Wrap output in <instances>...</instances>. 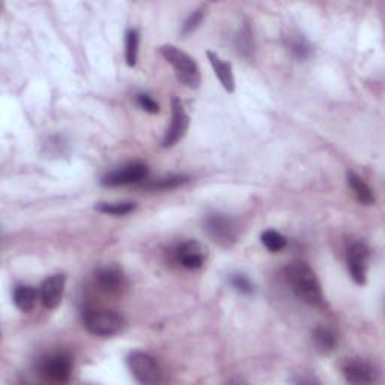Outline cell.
<instances>
[{"label": "cell", "mask_w": 385, "mask_h": 385, "mask_svg": "<svg viewBox=\"0 0 385 385\" xmlns=\"http://www.w3.org/2000/svg\"><path fill=\"white\" fill-rule=\"evenodd\" d=\"M285 276L296 298L312 307H322L325 298H323L321 282L316 273L305 262H292L286 267Z\"/></svg>", "instance_id": "obj_1"}, {"label": "cell", "mask_w": 385, "mask_h": 385, "mask_svg": "<svg viewBox=\"0 0 385 385\" xmlns=\"http://www.w3.org/2000/svg\"><path fill=\"white\" fill-rule=\"evenodd\" d=\"M160 53L168 60V64L173 66L174 74H177L181 84L188 87V89H197L200 83H202V77H200V69L195 59L178 47L170 46V44L161 46Z\"/></svg>", "instance_id": "obj_2"}, {"label": "cell", "mask_w": 385, "mask_h": 385, "mask_svg": "<svg viewBox=\"0 0 385 385\" xmlns=\"http://www.w3.org/2000/svg\"><path fill=\"white\" fill-rule=\"evenodd\" d=\"M83 325L93 336L111 337L122 331L125 321L118 312L107 309H89L83 314Z\"/></svg>", "instance_id": "obj_3"}, {"label": "cell", "mask_w": 385, "mask_h": 385, "mask_svg": "<svg viewBox=\"0 0 385 385\" xmlns=\"http://www.w3.org/2000/svg\"><path fill=\"white\" fill-rule=\"evenodd\" d=\"M205 233L218 246L232 247L238 240V226L231 217L223 214L209 215L204 223Z\"/></svg>", "instance_id": "obj_4"}, {"label": "cell", "mask_w": 385, "mask_h": 385, "mask_svg": "<svg viewBox=\"0 0 385 385\" xmlns=\"http://www.w3.org/2000/svg\"><path fill=\"white\" fill-rule=\"evenodd\" d=\"M129 372L140 384H156L161 381V367L155 358L146 352H131L127 358Z\"/></svg>", "instance_id": "obj_5"}, {"label": "cell", "mask_w": 385, "mask_h": 385, "mask_svg": "<svg viewBox=\"0 0 385 385\" xmlns=\"http://www.w3.org/2000/svg\"><path fill=\"white\" fill-rule=\"evenodd\" d=\"M73 372V361L66 354H53L42 358L39 363V373L50 382H66Z\"/></svg>", "instance_id": "obj_6"}, {"label": "cell", "mask_w": 385, "mask_h": 385, "mask_svg": "<svg viewBox=\"0 0 385 385\" xmlns=\"http://www.w3.org/2000/svg\"><path fill=\"white\" fill-rule=\"evenodd\" d=\"M150 169L143 163H129L127 165L107 173L102 178L104 187H119V186H129V183H137L140 181L146 179Z\"/></svg>", "instance_id": "obj_7"}, {"label": "cell", "mask_w": 385, "mask_h": 385, "mask_svg": "<svg viewBox=\"0 0 385 385\" xmlns=\"http://www.w3.org/2000/svg\"><path fill=\"white\" fill-rule=\"evenodd\" d=\"M369 256L370 251L366 244L355 242L348 250V269L351 278L357 285H366L367 269H369Z\"/></svg>", "instance_id": "obj_8"}, {"label": "cell", "mask_w": 385, "mask_h": 385, "mask_svg": "<svg viewBox=\"0 0 385 385\" xmlns=\"http://www.w3.org/2000/svg\"><path fill=\"white\" fill-rule=\"evenodd\" d=\"M190 124V118L183 110V106L179 98L172 100V122L170 127L168 128L163 138V146L164 147H172L177 145L179 140L186 136Z\"/></svg>", "instance_id": "obj_9"}, {"label": "cell", "mask_w": 385, "mask_h": 385, "mask_svg": "<svg viewBox=\"0 0 385 385\" xmlns=\"http://www.w3.org/2000/svg\"><path fill=\"white\" fill-rule=\"evenodd\" d=\"M174 260L186 269H197L204 265L206 258V250L202 244H199L195 240H187L178 244L173 251Z\"/></svg>", "instance_id": "obj_10"}, {"label": "cell", "mask_w": 385, "mask_h": 385, "mask_svg": "<svg viewBox=\"0 0 385 385\" xmlns=\"http://www.w3.org/2000/svg\"><path fill=\"white\" fill-rule=\"evenodd\" d=\"M66 277L64 274H55L44 280L39 287L41 303L46 309L53 310L64 298Z\"/></svg>", "instance_id": "obj_11"}, {"label": "cell", "mask_w": 385, "mask_h": 385, "mask_svg": "<svg viewBox=\"0 0 385 385\" xmlns=\"http://www.w3.org/2000/svg\"><path fill=\"white\" fill-rule=\"evenodd\" d=\"M343 375L351 384H370L375 381L373 367L363 360H348L343 366Z\"/></svg>", "instance_id": "obj_12"}, {"label": "cell", "mask_w": 385, "mask_h": 385, "mask_svg": "<svg viewBox=\"0 0 385 385\" xmlns=\"http://www.w3.org/2000/svg\"><path fill=\"white\" fill-rule=\"evenodd\" d=\"M206 56H208L209 64H211V66L214 69L217 78L220 80L222 86L227 92L232 93L235 91V77H233V71H232V65L224 62L220 56L213 53V51H208Z\"/></svg>", "instance_id": "obj_13"}, {"label": "cell", "mask_w": 385, "mask_h": 385, "mask_svg": "<svg viewBox=\"0 0 385 385\" xmlns=\"http://www.w3.org/2000/svg\"><path fill=\"white\" fill-rule=\"evenodd\" d=\"M38 294L39 292L37 291V289L32 287V286H26V285L17 286L14 289V295H12L14 304L17 305V309L24 312V313L32 312L33 307H35V304H37Z\"/></svg>", "instance_id": "obj_14"}, {"label": "cell", "mask_w": 385, "mask_h": 385, "mask_svg": "<svg viewBox=\"0 0 385 385\" xmlns=\"http://www.w3.org/2000/svg\"><path fill=\"white\" fill-rule=\"evenodd\" d=\"M348 186L351 187L354 196L357 197L358 202L363 204V205H367V206L375 204V196H373L372 188L367 186L364 179L358 177L357 173H354V172L348 173Z\"/></svg>", "instance_id": "obj_15"}, {"label": "cell", "mask_w": 385, "mask_h": 385, "mask_svg": "<svg viewBox=\"0 0 385 385\" xmlns=\"http://www.w3.org/2000/svg\"><path fill=\"white\" fill-rule=\"evenodd\" d=\"M96 283L102 291L115 294L122 287V274L116 268H104L96 273Z\"/></svg>", "instance_id": "obj_16"}, {"label": "cell", "mask_w": 385, "mask_h": 385, "mask_svg": "<svg viewBox=\"0 0 385 385\" xmlns=\"http://www.w3.org/2000/svg\"><path fill=\"white\" fill-rule=\"evenodd\" d=\"M313 340L314 345L323 354H330L334 351L337 345V336L336 332L327 328V327H319L313 331Z\"/></svg>", "instance_id": "obj_17"}, {"label": "cell", "mask_w": 385, "mask_h": 385, "mask_svg": "<svg viewBox=\"0 0 385 385\" xmlns=\"http://www.w3.org/2000/svg\"><path fill=\"white\" fill-rule=\"evenodd\" d=\"M95 209L96 211L110 214V215H127L134 211L136 204L134 202H101L95 205Z\"/></svg>", "instance_id": "obj_18"}, {"label": "cell", "mask_w": 385, "mask_h": 385, "mask_svg": "<svg viewBox=\"0 0 385 385\" xmlns=\"http://www.w3.org/2000/svg\"><path fill=\"white\" fill-rule=\"evenodd\" d=\"M138 44H140L138 32L134 29L128 30L125 35V59L128 66H134L137 64Z\"/></svg>", "instance_id": "obj_19"}, {"label": "cell", "mask_w": 385, "mask_h": 385, "mask_svg": "<svg viewBox=\"0 0 385 385\" xmlns=\"http://www.w3.org/2000/svg\"><path fill=\"white\" fill-rule=\"evenodd\" d=\"M188 181L187 177H182V174H174V177H165V178H160V179H155L151 181L150 183H146V188L147 190H159V191H164V190H173L182 183H186Z\"/></svg>", "instance_id": "obj_20"}, {"label": "cell", "mask_w": 385, "mask_h": 385, "mask_svg": "<svg viewBox=\"0 0 385 385\" xmlns=\"http://www.w3.org/2000/svg\"><path fill=\"white\" fill-rule=\"evenodd\" d=\"M262 244L273 253H277L286 247V238L276 231H267L262 233Z\"/></svg>", "instance_id": "obj_21"}, {"label": "cell", "mask_w": 385, "mask_h": 385, "mask_svg": "<svg viewBox=\"0 0 385 385\" xmlns=\"http://www.w3.org/2000/svg\"><path fill=\"white\" fill-rule=\"evenodd\" d=\"M204 17H205V8H199V10L192 11L188 15V19L183 21V24H182V33L188 35L191 32H195L199 28V24L202 23Z\"/></svg>", "instance_id": "obj_22"}, {"label": "cell", "mask_w": 385, "mask_h": 385, "mask_svg": "<svg viewBox=\"0 0 385 385\" xmlns=\"http://www.w3.org/2000/svg\"><path fill=\"white\" fill-rule=\"evenodd\" d=\"M231 283L236 289V291L244 294V295H251L253 291H255V287H253V283L250 282V278L246 277V276H242V274L232 276Z\"/></svg>", "instance_id": "obj_23"}, {"label": "cell", "mask_w": 385, "mask_h": 385, "mask_svg": "<svg viewBox=\"0 0 385 385\" xmlns=\"http://www.w3.org/2000/svg\"><path fill=\"white\" fill-rule=\"evenodd\" d=\"M137 104L140 106V109H143L145 111L151 113V115H155V113L160 111V106L151 95L147 93H138L137 95Z\"/></svg>", "instance_id": "obj_24"}, {"label": "cell", "mask_w": 385, "mask_h": 385, "mask_svg": "<svg viewBox=\"0 0 385 385\" xmlns=\"http://www.w3.org/2000/svg\"><path fill=\"white\" fill-rule=\"evenodd\" d=\"M291 50L294 51V55L298 57V59H304V57H307L309 56V47H307V44H304L301 41H296V42H292V46H291Z\"/></svg>", "instance_id": "obj_25"}]
</instances>
